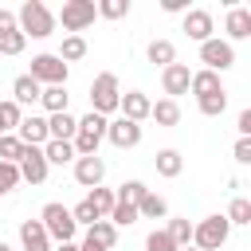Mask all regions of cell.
Wrapping results in <instances>:
<instances>
[{
	"label": "cell",
	"mask_w": 251,
	"mask_h": 251,
	"mask_svg": "<svg viewBox=\"0 0 251 251\" xmlns=\"http://www.w3.org/2000/svg\"><path fill=\"white\" fill-rule=\"evenodd\" d=\"M94 20H98V12H94V0H67V4H63V12L55 16V24H63V31H71V35L86 31Z\"/></svg>",
	"instance_id": "cell-7"
},
{
	"label": "cell",
	"mask_w": 251,
	"mask_h": 251,
	"mask_svg": "<svg viewBox=\"0 0 251 251\" xmlns=\"http://www.w3.org/2000/svg\"><path fill=\"white\" fill-rule=\"evenodd\" d=\"M118 102H122L118 75H114V71H102V75L90 82V110L106 118V114H118Z\"/></svg>",
	"instance_id": "cell-5"
},
{
	"label": "cell",
	"mask_w": 251,
	"mask_h": 251,
	"mask_svg": "<svg viewBox=\"0 0 251 251\" xmlns=\"http://www.w3.org/2000/svg\"><path fill=\"white\" fill-rule=\"evenodd\" d=\"M86 239H94L98 247H106V251H110V247L118 243V227H114L110 220H94V224L86 227Z\"/></svg>",
	"instance_id": "cell-25"
},
{
	"label": "cell",
	"mask_w": 251,
	"mask_h": 251,
	"mask_svg": "<svg viewBox=\"0 0 251 251\" xmlns=\"http://www.w3.org/2000/svg\"><path fill=\"white\" fill-rule=\"evenodd\" d=\"M106 122L110 118H102V114H86V118H78V129H75V137H71V149H75V157H94L98 153V145L106 141Z\"/></svg>",
	"instance_id": "cell-2"
},
{
	"label": "cell",
	"mask_w": 251,
	"mask_h": 251,
	"mask_svg": "<svg viewBox=\"0 0 251 251\" xmlns=\"http://www.w3.org/2000/svg\"><path fill=\"white\" fill-rule=\"evenodd\" d=\"M165 12H188V0H161Z\"/></svg>",
	"instance_id": "cell-45"
},
{
	"label": "cell",
	"mask_w": 251,
	"mask_h": 251,
	"mask_svg": "<svg viewBox=\"0 0 251 251\" xmlns=\"http://www.w3.org/2000/svg\"><path fill=\"white\" fill-rule=\"evenodd\" d=\"M75 129H78V118H71V114H51L47 118V137L51 141H71Z\"/></svg>",
	"instance_id": "cell-22"
},
{
	"label": "cell",
	"mask_w": 251,
	"mask_h": 251,
	"mask_svg": "<svg viewBox=\"0 0 251 251\" xmlns=\"http://www.w3.org/2000/svg\"><path fill=\"white\" fill-rule=\"evenodd\" d=\"M16 184H20V169H16V165H8V161H0V196L16 192Z\"/></svg>",
	"instance_id": "cell-39"
},
{
	"label": "cell",
	"mask_w": 251,
	"mask_h": 251,
	"mask_svg": "<svg viewBox=\"0 0 251 251\" xmlns=\"http://www.w3.org/2000/svg\"><path fill=\"white\" fill-rule=\"evenodd\" d=\"M86 200H90V208L98 212V220H106V216L114 212V204H118V200H114V192H110V188H102V184H98V188H90V196H86Z\"/></svg>",
	"instance_id": "cell-28"
},
{
	"label": "cell",
	"mask_w": 251,
	"mask_h": 251,
	"mask_svg": "<svg viewBox=\"0 0 251 251\" xmlns=\"http://www.w3.org/2000/svg\"><path fill=\"white\" fill-rule=\"evenodd\" d=\"M224 31H227V43L231 39H247L251 35V8H227Z\"/></svg>",
	"instance_id": "cell-17"
},
{
	"label": "cell",
	"mask_w": 251,
	"mask_h": 251,
	"mask_svg": "<svg viewBox=\"0 0 251 251\" xmlns=\"http://www.w3.org/2000/svg\"><path fill=\"white\" fill-rule=\"evenodd\" d=\"M67 102H71L67 86H43V90H39V106L47 110V118H51V114H67Z\"/></svg>",
	"instance_id": "cell-21"
},
{
	"label": "cell",
	"mask_w": 251,
	"mask_h": 251,
	"mask_svg": "<svg viewBox=\"0 0 251 251\" xmlns=\"http://www.w3.org/2000/svg\"><path fill=\"white\" fill-rule=\"evenodd\" d=\"M16 169H20V180H27V184H43V180H47V173H51V165H47L43 149H35V145H24V149H20Z\"/></svg>",
	"instance_id": "cell-9"
},
{
	"label": "cell",
	"mask_w": 251,
	"mask_h": 251,
	"mask_svg": "<svg viewBox=\"0 0 251 251\" xmlns=\"http://www.w3.org/2000/svg\"><path fill=\"white\" fill-rule=\"evenodd\" d=\"M0 251H12V247H8V243H4V239H0Z\"/></svg>",
	"instance_id": "cell-48"
},
{
	"label": "cell",
	"mask_w": 251,
	"mask_h": 251,
	"mask_svg": "<svg viewBox=\"0 0 251 251\" xmlns=\"http://www.w3.org/2000/svg\"><path fill=\"white\" fill-rule=\"evenodd\" d=\"M20 118H24V110H20L12 98H8V102H0V133H16Z\"/></svg>",
	"instance_id": "cell-35"
},
{
	"label": "cell",
	"mask_w": 251,
	"mask_h": 251,
	"mask_svg": "<svg viewBox=\"0 0 251 251\" xmlns=\"http://www.w3.org/2000/svg\"><path fill=\"white\" fill-rule=\"evenodd\" d=\"M43 157H47V165H67V161H75V149H71V141H47Z\"/></svg>",
	"instance_id": "cell-31"
},
{
	"label": "cell",
	"mask_w": 251,
	"mask_h": 251,
	"mask_svg": "<svg viewBox=\"0 0 251 251\" xmlns=\"http://www.w3.org/2000/svg\"><path fill=\"white\" fill-rule=\"evenodd\" d=\"M188 90H192L196 98H208V94H220V90H224V82H220V75H216V71H192Z\"/></svg>",
	"instance_id": "cell-20"
},
{
	"label": "cell",
	"mask_w": 251,
	"mask_h": 251,
	"mask_svg": "<svg viewBox=\"0 0 251 251\" xmlns=\"http://www.w3.org/2000/svg\"><path fill=\"white\" fill-rule=\"evenodd\" d=\"M165 235H169L176 247H188V243H192V224H188L184 216H173L169 227H165Z\"/></svg>",
	"instance_id": "cell-30"
},
{
	"label": "cell",
	"mask_w": 251,
	"mask_h": 251,
	"mask_svg": "<svg viewBox=\"0 0 251 251\" xmlns=\"http://www.w3.org/2000/svg\"><path fill=\"white\" fill-rule=\"evenodd\" d=\"M51 251H78V243H55Z\"/></svg>",
	"instance_id": "cell-47"
},
{
	"label": "cell",
	"mask_w": 251,
	"mask_h": 251,
	"mask_svg": "<svg viewBox=\"0 0 251 251\" xmlns=\"http://www.w3.org/2000/svg\"><path fill=\"white\" fill-rule=\"evenodd\" d=\"M16 27H20L24 35H31V39H47V35L55 31V12H51L47 4H39V0H27V4H20V12H16Z\"/></svg>",
	"instance_id": "cell-1"
},
{
	"label": "cell",
	"mask_w": 251,
	"mask_h": 251,
	"mask_svg": "<svg viewBox=\"0 0 251 251\" xmlns=\"http://www.w3.org/2000/svg\"><path fill=\"white\" fill-rule=\"evenodd\" d=\"M16 137L24 141V145H35V149H43L51 137H47V118H39V114H31V118H20V126H16Z\"/></svg>",
	"instance_id": "cell-14"
},
{
	"label": "cell",
	"mask_w": 251,
	"mask_h": 251,
	"mask_svg": "<svg viewBox=\"0 0 251 251\" xmlns=\"http://www.w3.org/2000/svg\"><path fill=\"white\" fill-rule=\"evenodd\" d=\"M39 90H43V86H39V82H35L31 75H20V78L12 82V102H16L20 110H24V106L39 102Z\"/></svg>",
	"instance_id": "cell-18"
},
{
	"label": "cell",
	"mask_w": 251,
	"mask_h": 251,
	"mask_svg": "<svg viewBox=\"0 0 251 251\" xmlns=\"http://www.w3.org/2000/svg\"><path fill=\"white\" fill-rule=\"evenodd\" d=\"M145 251H180V247H176L165 231H149V235H145Z\"/></svg>",
	"instance_id": "cell-40"
},
{
	"label": "cell",
	"mask_w": 251,
	"mask_h": 251,
	"mask_svg": "<svg viewBox=\"0 0 251 251\" xmlns=\"http://www.w3.org/2000/svg\"><path fill=\"white\" fill-rule=\"evenodd\" d=\"M153 169L161 173V176H180L184 173V157H180V149H157V157H153Z\"/></svg>",
	"instance_id": "cell-19"
},
{
	"label": "cell",
	"mask_w": 251,
	"mask_h": 251,
	"mask_svg": "<svg viewBox=\"0 0 251 251\" xmlns=\"http://www.w3.org/2000/svg\"><path fill=\"white\" fill-rule=\"evenodd\" d=\"M149 106H153V102H149V94H145V90H126V94H122V102H118L122 118H129V122H137V126L149 118Z\"/></svg>",
	"instance_id": "cell-15"
},
{
	"label": "cell",
	"mask_w": 251,
	"mask_h": 251,
	"mask_svg": "<svg viewBox=\"0 0 251 251\" xmlns=\"http://www.w3.org/2000/svg\"><path fill=\"white\" fill-rule=\"evenodd\" d=\"M145 59H149L153 67H161V71H165L169 63H176V47H173L169 39H153V43L145 47Z\"/></svg>",
	"instance_id": "cell-24"
},
{
	"label": "cell",
	"mask_w": 251,
	"mask_h": 251,
	"mask_svg": "<svg viewBox=\"0 0 251 251\" xmlns=\"http://www.w3.org/2000/svg\"><path fill=\"white\" fill-rule=\"evenodd\" d=\"M39 224H43V231H47V239H51V243H75V231H78V224L71 220V208H67V204H59V200L43 204V212H39Z\"/></svg>",
	"instance_id": "cell-3"
},
{
	"label": "cell",
	"mask_w": 251,
	"mask_h": 251,
	"mask_svg": "<svg viewBox=\"0 0 251 251\" xmlns=\"http://www.w3.org/2000/svg\"><path fill=\"white\" fill-rule=\"evenodd\" d=\"M106 220H110L114 227H129V224H137V208H133V204H122V200H118V204H114V212H110Z\"/></svg>",
	"instance_id": "cell-36"
},
{
	"label": "cell",
	"mask_w": 251,
	"mask_h": 251,
	"mask_svg": "<svg viewBox=\"0 0 251 251\" xmlns=\"http://www.w3.org/2000/svg\"><path fill=\"white\" fill-rule=\"evenodd\" d=\"M180 251H196V247H192V243H188V247H180Z\"/></svg>",
	"instance_id": "cell-49"
},
{
	"label": "cell",
	"mask_w": 251,
	"mask_h": 251,
	"mask_svg": "<svg viewBox=\"0 0 251 251\" xmlns=\"http://www.w3.org/2000/svg\"><path fill=\"white\" fill-rule=\"evenodd\" d=\"M78 251H106V247H98L94 239H82V243H78Z\"/></svg>",
	"instance_id": "cell-46"
},
{
	"label": "cell",
	"mask_w": 251,
	"mask_h": 251,
	"mask_svg": "<svg viewBox=\"0 0 251 251\" xmlns=\"http://www.w3.org/2000/svg\"><path fill=\"white\" fill-rule=\"evenodd\" d=\"M94 12H98L102 20H126V16H129V0H98Z\"/></svg>",
	"instance_id": "cell-32"
},
{
	"label": "cell",
	"mask_w": 251,
	"mask_h": 251,
	"mask_svg": "<svg viewBox=\"0 0 251 251\" xmlns=\"http://www.w3.org/2000/svg\"><path fill=\"white\" fill-rule=\"evenodd\" d=\"M20 149H24V141H20L16 133H0V161L16 165V161H20Z\"/></svg>",
	"instance_id": "cell-38"
},
{
	"label": "cell",
	"mask_w": 251,
	"mask_h": 251,
	"mask_svg": "<svg viewBox=\"0 0 251 251\" xmlns=\"http://www.w3.org/2000/svg\"><path fill=\"white\" fill-rule=\"evenodd\" d=\"M75 180L82 188H98L106 180V161L94 153V157H75Z\"/></svg>",
	"instance_id": "cell-12"
},
{
	"label": "cell",
	"mask_w": 251,
	"mask_h": 251,
	"mask_svg": "<svg viewBox=\"0 0 251 251\" xmlns=\"http://www.w3.org/2000/svg\"><path fill=\"white\" fill-rule=\"evenodd\" d=\"M149 118H153L157 126H165V129H173V126L180 122V106H176L173 98H161V102H153V106H149Z\"/></svg>",
	"instance_id": "cell-23"
},
{
	"label": "cell",
	"mask_w": 251,
	"mask_h": 251,
	"mask_svg": "<svg viewBox=\"0 0 251 251\" xmlns=\"http://www.w3.org/2000/svg\"><path fill=\"white\" fill-rule=\"evenodd\" d=\"M196 106H200V114H204V118H220V114L227 110V90L208 94V98H196Z\"/></svg>",
	"instance_id": "cell-34"
},
{
	"label": "cell",
	"mask_w": 251,
	"mask_h": 251,
	"mask_svg": "<svg viewBox=\"0 0 251 251\" xmlns=\"http://www.w3.org/2000/svg\"><path fill=\"white\" fill-rule=\"evenodd\" d=\"M106 141L114 149H133V145H141V126L129 118H114V122H106Z\"/></svg>",
	"instance_id": "cell-10"
},
{
	"label": "cell",
	"mask_w": 251,
	"mask_h": 251,
	"mask_svg": "<svg viewBox=\"0 0 251 251\" xmlns=\"http://www.w3.org/2000/svg\"><path fill=\"white\" fill-rule=\"evenodd\" d=\"M188 82H192V71H188V63H169L165 71H161V90L176 102V94H188Z\"/></svg>",
	"instance_id": "cell-11"
},
{
	"label": "cell",
	"mask_w": 251,
	"mask_h": 251,
	"mask_svg": "<svg viewBox=\"0 0 251 251\" xmlns=\"http://www.w3.org/2000/svg\"><path fill=\"white\" fill-rule=\"evenodd\" d=\"M180 27H184V35H188V39L204 43V39H212V27H216V24H212V12H208V8H188Z\"/></svg>",
	"instance_id": "cell-13"
},
{
	"label": "cell",
	"mask_w": 251,
	"mask_h": 251,
	"mask_svg": "<svg viewBox=\"0 0 251 251\" xmlns=\"http://www.w3.org/2000/svg\"><path fill=\"white\" fill-rule=\"evenodd\" d=\"M169 216V204H165V196H157V192H149L141 204H137V220H165Z\"/></svg>",
	"instance_id": "cell-26"
},
{
	"label": "cell",
	"mask_w": 251,
	"mask_h": 251,
	"mask_svg": "<svg viewBox=\"0 0 251 251\" xmlns=\"http://www.w3.org/2000/svg\"><path fill=\"white\" fill-rule=\"evenodd\" d=\"M235 129H239V137H251V110H239V118H235Z\"/></svg>",
	"instance_id": "cell-43"
},
{
	"label": "cell",
	"mask_w": 251,
	"mask_h": 251,
	"mask_svg": "<svg viewBox=\"0 0 251 251\" xmlns=\"http://www.w3.org/2000/svg\"><path fill=\"white\" fill-rule=\"evenodd\" d=\"M39 86H67V75H71V67L59 59V55H51V51H43V55H35L31 59V71H27Z\"/></svg>",
	"instance_id": "cell-6"
},
{
	"label": "cell",
	"mask_w": 251,
	"mask_h": 251,
	"mask_svg": "<svg viewBox=\"0 0 251 251\" xmlns=\"http://www.w3.org/2000/svg\"><path fill=\"white\" fill-rule=\"evenodd\" d=\"M24 47H27V35H24L20 27H16V31H4V35H0V55H20Z\"/></svg>",
	"instance_id": "cell-37"
},
{
	"label": "cell",
	"mask_w": 251,
	"mask_h": 251,
	"mask_svg": "<svg viewBox=\"0 0 251 251\" xmlns=\"http://www.w3.org/2000/svg\"><path fill=\"white\" fill-rule=\"evenodd\" d=\"M20 243H24V251H51V239H47L39 220H24L20 224Z\"/></svg>",
	"instance_id": "cell-16"
},
{
	"label": "cell",
	"mask_w": 251,
	"mask_h": 251,
	"mask_svg": "<svg viewBox=\"0 0 251 251\" xmlns=\"http://www.w3.org/2000/svg\"><path fill=\"white\" fill-rule=\"evenodd\" d=\"M200 63H204V71L224 75V71H231V67H235V47H231L227 39L212 35V39H204V43H200Z\"/></svg>",
	"instance_id": "cell-8"
},
{
	"label": "cell",
	"mask_w": 251,
	"mask_h": 251,
	"mask_svg": "<svg viewBox=\"0 0 251 251\" xmlns=\"http://www.w3.org/2000/svg\"><path fill=\"white\" fill-rule=\"evenodd\" d=\"M82 55H86V39H82V35H67L63 47H59V59H63V63H78Z\"/></svg>",
	"instance_id": "cell-33"
},
{
	"label": "cell",
	"mask_w": 251,
	"mask_h": 251,
	"mask_svg": "<svg viewBox=\"0 0 251 251\" xmlns=\"http://www.w3.org/2000/svg\"><path fill=\"white\" fill-rule=\"evenodd\" d=\"M231 235V224L216 212V216H204L200 224H192V247L196 251H220Z\"/></svg>",
	"instance_id": "cell-4"
},
{
	"label": "cell",
	"mask_w": 251,
	"mask_h": 251,
	"mask_svg": "<svg viewBox=\"0 0 251 251\" xmlns=\"http://www.w3.org/2000/svg\"><path fill=\"white\" fill-rule=\"evenodd\" d=\"M71 220H75V224H86V227H90V224L98 220V212L90 208V200H78V204L71 208Z\"/></svg>",
	"instance_id": "cell-41"
},
{
	"label": "cell",
	"mask_w": 251,
	"mask_h": 251,
	"mask_svg": "<svg viewBox=\"0 0 251 251\" xmlns=\"http://www.w3.org/2000/svg\"><path fill=\"white\" fill-rule=\"evenodd\" d=\"M4 31H16V12H8V8H0V35Z\"/></svg>",
	"instance_id": "cell-44"
},
{
	"label": "cell",
	"mask_w": 251,
	"mask_h": 251,
	"mask_svg": "<svg viewBox=\"0 0 251 251\" xmlns=\"http://www.w3.org/2000/svg\"><path fill=\"white\" fill-rule=\"evenodd\" d=\"M145 196H149L145 180H126V184H122V188L114 192V200H122V204H133V208H137V204H141Z\"/></svg>",
	"instance_id": "cell-27"
},
{
	"label": "cell",
	"mask_w": 251,
	"mask_h": 251,
	"mask_svg": "<svg viewBox=\"0 0 251 251\" xmlns=\"http://www.w3.org/2000/svg\"><path fill=\"white\" fill-rule=\"evenodd\" d=\"M235 161L239 165H251V137H239L235 141Z\"/></svg>",
	"instance_id": "cell-42"
},
{
	"label": "cell",
	"mask_w": 251,
	"mask_h": 251,
	"mask_svg": "<svg viewBox=\"0 0 251 251\" xmlns=\"http://www.w3.org/2000/svg\"><path fill=\"white\" fill-rule=\"evenodd\" d=\"M224 220L227 224H251V200L247 196H231V204H227V212H224Z\"/></svg>",
	"instance_id": "cell-29"
}]
</instances>
